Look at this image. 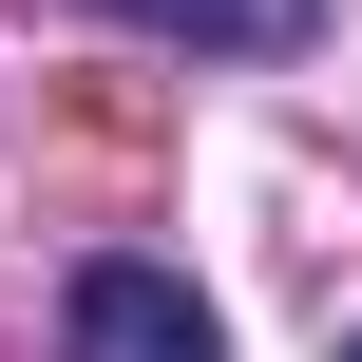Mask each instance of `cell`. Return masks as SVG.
Masks as SVG:
<instances>
[{"instance_id": "cell-1", "label": "cell", "mask_w": 362, "mask_h": 362, "mask_svg": "<svg viewBox=\"0 0 362 362\" xmlns=\"http://www.w3.org/2000/svg\"><path fill=\"white\" fill-rule=\"evenodd\" d=\"M57 344L76 362H229L210 305H191V267H153V248H95V267L57 286Z\"/></svg>"}, {"instance_id": "cell-2", "label": "cell", "mask_w": 362, "mask_h": 362, "mask_svg": "<svg viewBox=\"0 0 362 362\" xmlns=\"http://www.w3.org/2000/svg\"><path fill=\"white\" fill-rule=\"evenodd\" d=\"M95 19L191 38V57H305V38H325V0H95Z\"/></svg>"}, {"instance_id": "cell-3", "label": "cell", "mask_w": 362, "mask_h": 362, "mask_svg": "<svg viewBox=\"0 0 362 362\" xmlns=\"http://www.w3.org/2000/svg\"><path fill=\"white\" fill-rule=\"evenodd\" d=\"M344 362H362V344H344Z\"/></svg>"}]
</instances>
